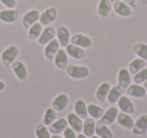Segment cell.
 <instances>
[{"instance_id":"obj_22","label":"cell","mask_w":147,"mask_h":138,"mask_svg":"<svg viewBox=\"0 0 147 138\" xmlns=\"http://www.w3.org/2000/svg\"><path fill=\"white\" fill-rule=\"evenodd\" d=\"M113 10V3L110 0H99L97 6V13L101 18H106Z\"/></svg>"},{"instance_id":"obj_41","label":"cell","mask_w":147,"mask_h":138,"mask_svg":"<svg viewBox=\"0 0 147 138\" xmlns=\"http://www.w3.org/2000/svg\"><path fill=\"white\" fill-rule=\"evenodd\" d=\"M77 138H90V137H88V136H86L85 134H83V133H78Z\"/></svg>"},{"instance_id":"obj_44","label":"cell","mask_w":147,"mask_h":138,"mask_svg":"<svg viewBox=\"0 0 147 138\" xmlns=\"http://www.w3.org/2000/svg\"><path fill=\"white\" fill-rule=\"evenodd\" d=\"M110 1H111L112 3H114V2H116V1H118V0H110Z\"/></svg>"},{"instance_id":"obj_39","label":"cell","mask_w":147,"mask_h":138,"mask_svg":"<svg viewBox=\"0 0 147 138\" xmlns=\"http://www.w3.org/2000/svg\"><path fill=\"white\" fill-rule=\"evenodd\" d=\"M5 88H6V84H5V82L3 81V80H0V93L4 91Z\"/></svg>"},{"instance_id":"obj_34","label":"cell","mask_w":147,"mask_h":138,"mask_svg":"<svg viewBox=\"0 0 147 138\" xmlns=\"http://www.w3.org/2000/svg\"><path fill=\"white\" fill-rule=\"evenodd\" d=\"M34 135L35 138H51V133L49 132V127L40 122L36 124L34 127Z\"/></svg>"},{"instance_id":"obj_33","label":"cell","mask_w":147,"mask_h":138,"mask_svg":"<svg viewBox=\"0 0 147 138\" xmlns=\"http://www.w3.org/2000/svg\"><path fill=\"white\" fill-rule=\"evenodd\" d=\"M146 62L143 61L142 59H139V57H136V59L132 60L129 64L128 68L127 69L129 70V72L131 73V75H135L136 73H138L139 71H141L142 69H144L146 67Z\"/></svg>"},{"instance_id":"obj_25","label":"cell","mask_w":147,"mask_h":138,"mask_svg":"<svg viewBox=\"0 0 147 138\" xmlns=\"http://www.w3.org/2000/svg\"><path fill=\"white\" fill-rule=\"evenodd\" d=\"M111 89V85L108 82H102L100 85L98 86V88L96 89L95 92V97L99 102H106L107 96H108L109 92Z\"/></svg>"},{"instance_id":"obj_8","label":"cell","mask_w":147,"mask_h":138,"mask_svg":"<svg viewBox=\"0 0 147 138\" xmlns=\"http://www.w3.org/2000/svg\"><path fill=\"white\" fill-rule=\"evenodd\" d=\"M57 9L53 6H51L49 8H47L45 10H43L40 13V17H39V22L41 23L42 26H47L51 25L53 21H55V19L57 18Z\"/></svg>"},{"instance_id":"obj_23","label":"cell","mask_w":147,"mask_h":138,"mask_svg":"<svg viewBox=\"0 0 147 138\" xmlns=\"http://www.w3.org/2000/svg\"><path fill=\"white\" fill-rule=\"evenodd\" d=\"M67 126H69V124H67V118L61 117L57 118L53 124H51L47 127H49V130L51 134H63Z\"/></svg>"},{"instance_id":"obj_18","label":"cell","mask_w":147,"mask_h":138,"mask_svg":"<svg viewBox=\"0 0 147 138\" xmlns=\"http://www.w3.org/2000/svg\"><path fill=\"white\" fill-rule=\"evenodd\" d=\"M113 10L118 16L124 17V18L131 16V14H132V7L123 2L122 0H118V1L113 3Z\"/></svg>"},{"instance_id":"obj_14","label":"cell","mask_w":147,"mask_h":138,"mask_svg":"<svg viewBox=\"0 0 147 138\" xmlns=\"http://www.w3.org/2000/svg\"><path fill=\"white\" fill-rule=\"evenodd\" d=\"M132 75H131V73L129 72L128 69L122 68V69L119 70L118 74H117V85H119L121 88L126 90L132 84Z\"/></svg>"},{"instance_id":"obj_38","label":"cell","mask_w":147,"mask_h":138,"mask_svg":"<svg viewBox=\"0 0 147 138\" xmlns=\"http://www.w3.org/2000/svg\"><path fill=\"white\" fill-rule=\"evenodd\" d=\"M123 2H125L126 4H128L130 7H132V8H134V7H136V2L137 0H122Z\"/></svg>"},{"instance_id":"obj_16","label":"cell","mask_w":147,"mask_h":138,"mask_svg":"<svg viewBox=\"0 0 147 138\" xmlns=\"http://www.w3.org/2000/svg\"><path fill=\"white\" fill-rule=\"evenodd\" d=\"M119 112H120V111H119L118 108L115 107V106H111V107H109L107 110H105L102 118H101L99 121H100L101 123L107 125V126L113 125V124L116 122Z\"/></svg>"},{"instance_id":"obj_24","label":"cell","mask_w":147,"mask_h":138,"mask_svg":"<svg viewBox=\"0 0 147 138\" xmlns=\"http://www.w3.org/2000/svg\"><path fill=\"white\" fill-rule=\"evenodd\" d=\"M125 90L123 88H121L119 85H116L114 87H111L110 92H109L108 96H107L106 102H108L111 105H114L118 102V100L121 98V96L124 95Z\"/></svg>"},{"instance_id":"obj_32","label":"cell","mask_w":147,"mask_h":138,"mask_svg":"<svg viewBox=\"0 0 147 138\" xmlns=\"http://www.w3.org/2000/svg\"><path fill=\"white\" fill-rule=\"evenodd\" d=\"M133 53L139 59H142L147 63V43H137L133 45Z\"/></svg>"},{"instance_id":"obj_17","label":"cell","mask_w":147,"mask_h":138,"mask_svg":"<svg viewBox=\"0 0 147 138\" xmlns=\"http://www.w3.org/2000/svg\"><path fill=\"white\" fill-rule=\"evenodd\" d=\"M116 123L118 124L121 128H123V129L131 131V130L133 129V126H134L135 120L133 119L131 114H127V113H124V112L120 111L118 114V117H117Z\"/></svg>"},{"instance_id":"obj_36","label":"cell","mask_w":147,"mask_h":138,"mask_svg":"<svg viewBox=\"0 0 147 138\" xmlns=\"http://www.w3.org/2000/svg\"><path fill=\"white\" fill-rule=\"evenodd\" d=\"M63 138H77L78 133H77L73 128H71L69 126H67V127L65 128V131H63Z\"/></svg>"},{"instance_id":"obj_28","label":"cell","mask_w":147,"mask_h":138,"mask_svg":"<svg viewBox=\"0 0 147 138\" xmlns=\"http://www.w3.org/2000/svg\"><path fill=\"white\" fill-rule=\"evenodd\" d=\"M43 30V26L40 22H36L33 25H31L27 29V39L30 41H36L38 37H40L41 32Z\"/></svg>"},{"instance_id":"obj_42","label":"cell","mask_w":147,"mask_h":138,"mask_svg":"<svg viewBox=\"0 0 147 138\" xmlns=\"http://www.w3.org/2000/svg\"><path fill=\"white\" fill-rule=\"evenodd\" d=\"M143 86H144V88H145V91H146V93H147V81L145 82L144 84H143Z\"/></svg>"},{"instance_id":"obj_29","label":"cell","mask_w":147,"mask_h":138,"mask_svg":"<svg viewBox=\"0 0 147 138\" xmlns=\"http://www.w3.org/2000/svg\"><path fill=\"white\" fill-rule=\"evenodd\" d=\"M105 112V109L100 105L91 103L88 105V115L89 117L93 118L95 120H100L102 118L103 114Z\"/></svg>"},{"instance_id":"obj_43","label":"cell","mask_w":147,"mask_h":138,"mask_svg":"<svg viewBox=\"0 0 147 138\" xmlns=\"http://www.w3.org/2000/svg\"><path fill=\"white\" fill-rule=\"evenodd\" d=\"M91 138H101V137H99V136H97L96 134H95V135H94V136H92Z\"/></svg>"},{"instance_id":"obj_26","label":"cell","mask_w":147,"mask_h":138,"mask_svg":"<svg viewBox=\"0 0 147 138\" xmlns=\"http://www.w3.org/2000/svg\"><path fill=\"white\" fill-rule=\"evenodd\" d=\"M96 126H97V120L93 119L91 117L86 118V119H84L82 133L91 138L92 136H94L96 134Z\"/></svg>"},{"instance_id":"obj_27","label":"cell","mask_w":147,"mask_h":138,"mask_svg":"<svg viewBox=\"0 0 147 138\" xmlns=\"http://www.w3.org/2000/svg\"><path fill=\"white\" fill-rule=\"evenodd\" d=\"M74 113H76L79 117H81L83 120L89 117L88 115V105L83 99L76 100L74 104Z\"/></svg>"},{"instance_id":"obj_7","label":"cell","mask_w":147,"mask_h":138,"mask_svg":"<svg viewBox=\"0 0 147 138\" xmlns=\"http://www.w3.org/2000/svg\"><path fill=\"white\" fill-rule=\"evenodd\" d=\"M19 18V10L16 8H5L0 11V21L6 24H12Z\"/></svg>"},{"instance_id":"obj_6","label":"cell","mask_w":147,"mask_h":138,"mask_svg":"<svg viewBox=\"0 0 147 138\" xmlns=\"http://www.w3.org/2000/svg\"><path fill=\"white\" fill-rule=\"evenodd\" d=\"M55 37H57V28L53 25H47L43 28L40 37H38L36 41L40 47H45L49 41L55 39Z\"/></svg>"},{"instance_id":"obj_35","label":"cell","mask_w":147,"mask_h":138,"mask_svg":"<svg viewBox=\"0 0 147 138\" xmlns=\"http://www.w3.org/2000/svg\"><path fill=\"white\" fill-rule=\"evenodd\" d=\"M147 81V67L139 71L135 75H133V83L138 84V85H143Z\"/></svg>"},{"instance_id":"obj_10","label":"cell","mask_w":147,"mask_h":138,"mask_svg":"<svg viewBox=\"0 0 147 138\" xmlns=\"http://www.w3.org/2000/svg\"><path fill=\"white\" fill-rule=\"evenodd\" d=\"M71 43L78 47H82L84 49H90L93 45V39L89 35L84 33H75L71 37Z\"/></svg>"},{"instance_id":"obj_21","label":"cell","mask_w":147,"mask_h":138,"mask_svg":"<svg viewBox=\"0 0 147 138\" xmlns=\"http://www.w3.org/2000/svg\"><path fill=\"white\" fill-rule=\"evenodd\" d=\"M65 49L69 57H71L74 60L79 61V60H83L86 57V51L84 49H82V47H78V45H73V43L67 45Z\"/></svg>"},{"instance_id":"obj_19","label":"cell","mask_w":147,"mask_h":138,"mask_svg":"<svg viewBox=\"0 0 147 138\" xmlns=\"http://www.w3.org/2000/svg\"><path fill=\"white\" fill-rule=\"evenodd\" d=\"M61 49V45L57 41V39H53L51 41H49L47 45H45V49H43V55L45 57L49 62L53 61L55 53H57V51Z\"/></svg>"},{"instance_id":"obj_15","label":"cell","mask_w":147,"mask_h":138,"mask_svg":"<svg viewBox=\"0 0 147 138\" xmlns=\"http://www.w3.org/2000/svg\"><path fill=\"white\" fill-rule=\"evenodd\" d=\"M71 31H69V27H67L65 25H59L57 28V37H55V39L59 43L61 47L65 49L67 45H69L71 43Z\"/></svg>"},{"instance_id":"obj_2","label":"cell","mask_w":147,"mask_h":138,"mask_svg":"<svg viewBox=\"0 0 147 138\" xmlns=\"http://www.w3.org/2000/svg\"><path fill=\"white\" fill-rule=\"evenodd\" d=\"M65 74L71 80H85L90 76V69L86 66L81 65H67L65 68Z\"/></svg>"},{"instance_id":"obj_3","label":"cell","mask_w":147,"mask_h":138,"mask_svg":"<svg viewBox=\"0 0 147 138\" xmlns=\"http://www.w3.org/2000/svg\"><path fill=\"white\" fill-rule=\"evenodd\" d=\"M11 70H12V73L14 75V77L16 78L18 81L23 82L27 79L28 77V70L27 67L22 61H15L14 63L11 65Z\"/></svg>"},{"instance_id":"obj_31","label":"cell","mask_w":147,"mask_h":138,"mask_svg":"<svg viewBox=\"0 0 147 138\" xmlns=\"http://www.w3.org/2000/svg\"><path fill=\"white\" fill-rule=\"evenodd\" d=\"M96 135L101 138H114V134H113L112 130L110 129V127L101 123V122L97 123Z\"/></svg>"},{"instance_id":"obj_20","label":"cell","mask_w":147,"mask_h":138,"mask_svg":"<svg viewBox=\"0 0 147 138\" xmlns=\"http://www.w3.org/2000/svg\"><path fill=\"white\" fill-rule=\"evenodd\" d=\"M67 124L71 128H73L77 133H82L83 130V124H84V120L81 117H79L76 113L71 112L67 115Z\"/></svg>"},{"instance_id":"obj_11","label":"cell","mask_w":147,"mask_h":138,"mask_svg":"<svg viewBox=\"0 0 147 138\" xmlns=\"http://www.w3.org/2000/svg\"><path fill=\"white\" fill-rule=\"evenodd\" d=\"M53 65L57 69L61 70V71H65V68L69 65V55H67L65 49L61 47L55 53V57H53Z\"/></svg>"},{"instance_id":"obj_40","label":"cell","mask_w":147,"mask_h":138,"mask_svg":"<svg viewBox=\"0 0 147 138\" xmlns=\"http://www.w3.org/2000/svg\"><path fill=\"white\" fill-rule=\"evenodd\" d=\"M51 138H63V134H51Z\"/></svg>"},{"instance_id":"obj_9","label":"cell","mask_w":147,"mask_h":138,"mask_svg":"<svg viewBox=\"0 0 147 138\" xmlns=\"http://www.w3.org/2000/svg\"><path fill=\"white\" fill-rule=\"evenodd\" d=\"M131 131L136 136H144L147 133V113L141 114L135 120L134 126Z\"/></svg>"},{"instance_id":"obj_37","label":"cell","mask_w":147,"mask_h":138,"mask_svg":"<svg viewBox=\"0 0 147 138\" xmlns=\"http://www.w3.org/2000/svg\"><path fill=\"white\" fill-rule=\"evenodd\" d=\"M0 3L5 8H15L16 7V0H0Z\"/></svg>"},{"instance_id":"obj_5","label":"cell","mask_w":147,"mask_h":138,"mask_svg":"<svg viewBox=\"0 0 147 138\" xmlns=\"http://www.w3.org/2000/svg\"><path fill=\"white\" fill-rule=\"evenodd\" d=\"M69 104V97L67 96V94L61 93L53 98V100L51 101V107L53 108L57 113H61V112H63L67 109Z\"/></svg>"},{"instance_id":"obj_13","label":"cell","mask_w":147,"mask_h":138,"mask_svg":"<svg viewBox=\"0 0 147 138\" xmlns=\"http://www.w3.org/2000/svg\"><path fill=\"white\" fill-rule=\"evenodd\" d=\"M117 108L119 109V111L124 112L127 114H131L132 115L135 112V105L133 103V101L131 100V98L127 95H122L121 98L117 102Z\"/></svg>"},{"instance_id":"obj_4","label":"cell","mask_w":147,"mask_h":138,"mask_svg":"<svg viewBox=\"0 0 147 138\" xmlns=\"http://www.w3.org/2000/svg\"><path fill=\"white\" fill-rule=\"evenodd\" d=\"M39 17H40V11L38 9L28 10L23 15L22 19H21V24H22L23 28L27 30L31 25H33L36 22H39Z\"/></svg>"},{"instance_id":"obj_30","label":"cell","mask_w":147,"mask_h":138,"mask_svg":"<svg viewBox=\"0 0 147 138\" xmlns=\"http://www.w3.org/2000/svg\"><path fill=\"white\" fill-rule=\"evenodd\" d=\"M57 119V112L55 111L53 108L47 107V109L45 110V113H43V115H42L41 122H42L45 125L49 126L51 124H53Z\"/></svg>"},{"instance_id":"obj_1","label":"cell","mask_w":147,"mask_h":138,"mask_svg":"<svg viewBox=\"0 0 147 138\" xmlns=\"http://www.w3.org/2000/svg\"><path fill=\"white\" fill-rule=\"evenodd\" d=\"M19 55V47L16 45H10L6 47L0 55V62L6 69L11 67Z\"/></svg>"},{"instance_id":"obj_12","label":"cell","mask_w":147,"mask_h":138,"mask_svg":"<svg viewBox=\"0 0 147 138\" xmlns=\"http://www.w3.org/2000/svg\"><path fill=\"white\" fill-rule=\"evenodd\" d=\"M125 93L127 96H129L130 98L133 99H144L146 97L147 93L145 91V88L143 85H138V84H131L126 90H125Z\"/></svg>"}]
</instances>
